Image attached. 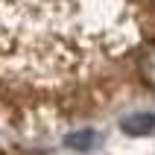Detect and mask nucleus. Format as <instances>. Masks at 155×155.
<instances>
[{
	"label": "nucleus",
	"mask_w": 155,
	"mask_h": 155,
	"mask_svg": "<svg viewBox=\"0 0 155 155\" xmlns=\"http://www.w3.org/2000/svg\"><path fill=\"white\" fill-rule=\"evenodd\" d=\"M123 132L126 135H135V138H140V135H149V132L155 129V114L149 111H138V114H129V117H123Z\"/></svg>",
	"instance_id": "f257e3e1"
},
{
	"label": "nucleus",
	"mask_w": 155,
	"mask_h": 155,
	"mask_svg": "<svg viewBox=\"0 0 155 155\" xmlns=\"http://www.w3.org/2000/svg\"><path fill=\"white\" fill-rule=\"evenodd\" d=\"M94 132H88V129H82V132H73V135H68V147L70 149H79V152H85V149H91L94 147Z\"/></svg>",
	"instance_id": "f03ea898"
},
{
	"label": "nucleus",
	"mask_w": 155,
	"mask_h": 155,
	"mask_svg": "<svg viewBox=\"0 0 155 155\" xmlns=\"http://www.w3.org/2000/svg\"><path fill=\"white\" fill-rule=\"evenodd\" d=\"M140 73H143V79H147L149 85L155 88V47H149V50L143 53V61H140Z\"/></svg>",
	"instance_id": "7ed1b4c3"
}]
</instances>
